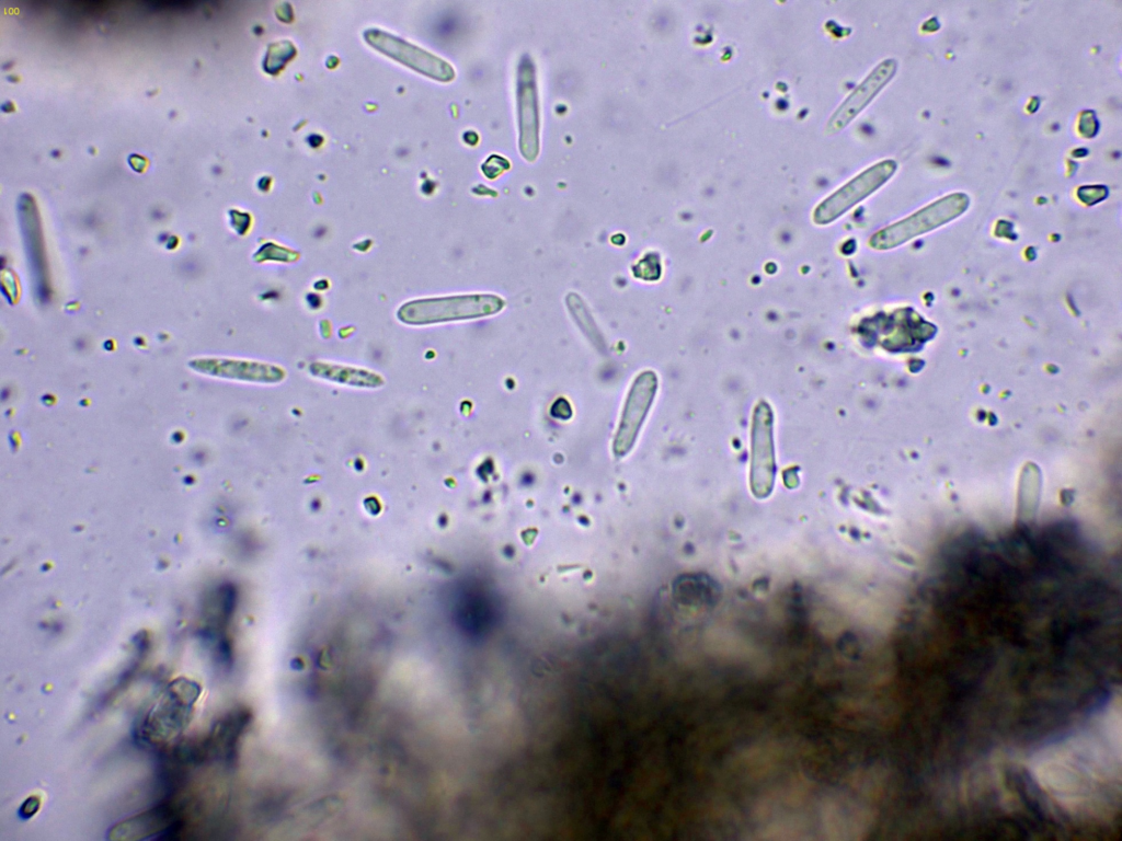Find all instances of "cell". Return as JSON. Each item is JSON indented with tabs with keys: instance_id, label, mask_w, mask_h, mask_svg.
Returning a JSON list of instances; mask_svg holds the SVG:
<instances>
[{
	"instance_id": "6da1fadb",
	"label": "cell",
	"mask_w": 1122,
	"mask_h": 841,
	"mask_svg": "<svg viewBox=\"0 0 1122 841\" xmlns=\"http://www.w3.org/2000/svg\"><path fill=\"white\" fill-rule=\"evenodd\" d=\"M1038 787L1065 811L1106 819L1122 792V706L1117 692L1087 719L1028 759Z\"/></svg>"
},
{
	"instance_id": "7a4b0ae2",
	"label": "cell",
	"mask_w": 1122,
	"mask_h": 841,
	"mask_svg": "<svg viewBox=\"0 0 1122 841\" xmlns=\"http://www.w3.org/2000/svg\"><path fill=\"white\" fill-rule=\"evenodd\" d=\"M969 201L970 199L964 193L950 194L914 215L878 231L871 237L869 244L877 250L897 246L955 219L966 210Z\"/></svg>"
},
{
	"instance_id": "3957f363",
	"label": "cell",
	"mask_w": 1122,
	"mask_h": 841,
	"mask_svg": "<svg viewBox=\"0 0 1122 841\" xmlns=\"http://www.w3.org/2000/svg\"><path fill=\"white\" fill-rule=\"evenodd\" d=\"M777 474L774 413L767 401L756 403L751 424L749 488L756 499L768 498Z\"/></svg>"
},
{
	"instance_id": "277c9868",
	"label": "cell",
	"mask_w": 1122,
	"mask_h": 841,
	"mask_svg": "<svg viewBox=\"0 0 1122 841\" xmlns=\"http://www.w3.org/2000/svg\"><path fill=\"white\" fill-rule=\"evenodd\" d=\"M503 306V300L493 295L436 298L407 304L400 318L409 323H432L485 316L499 312Z\"/></svg>"
},
{
	"instance_id": "5b68a950",
	"label": "cell",
	"mask_w": 1122,
	"mask_h": 841,
	"mask_svg": "<svg viewBox=\"0 0 1122 841\" xmlns=\"http://www.w3.org/2000/svg\"><path fill=\"white\" fill-rule=\"evenodd\" d=\"M895 170L896 162L893 160H884L868 168L818 204L813 212V221L821 226L833 222L884 184Z\"/></svg>"
},
{
	"instance_id": "8992f818",
	"label": "cell",
	"mask_w": 1122,
	"mask_h": 841,
	"mask_svg": "<svg viewBox=\"0 0 1122 841\" xmlns=\"http://www.w3.org/2000/svg\"><path fill=\"white\" fill-rule=\"evenodd\" d=\"M656 390L657 378L654 372L644 371L636 379L630 389L616 436L615 451L617 454H625L632 446L652 405Z\"/></svg>"
},
{
	"instance_id": "52a82bcc",
	"label": "cell",
	"mask_w": 1122,
	"mask_h": 841,
	"mask_svg": "<svg viewBox=\"0 0 1122 841\" xmlns=\"http://www.w3.org/2000/svg\"><path fill=\"white\" fill-rule=\"evenodd\" d=\"M896 71V61L883 60L849 94L834 112L827 124V133H836L848 125L891 80Z\"/></svg>"
},
{
	"instance_id": "ba28073f",
	"label": "cell",
	"mask_w": 1122,
	"mask_h": 841,
	"mask_svg": "<svg viewBox=\"0 0 1122 841\" xmlns=\"http://www.w3.org/2000/svg\"><path fill=\"white\" fill-rule=\"evenodd\" d=\"M251 715L244 708H238L219 719L213 728L210 737L205 740L209 753L217 754L231 767L238 754L239 738L249 725Z\"/></svg>"
},
{
	"instance_id": "9c48e42d",
	"label": "cell",
	"mask_w": 1122,
	"mask_h": 841,
	"mask_svg": "<svg viewBox=\"0 0 1122 841\" xmlns=\"http://www.w3.org/2000/svg\"><path fill=\"white\" fill-rule=\"evenodd\" d=\"M178 814L175 806L170 800H164L146 813L113 827L110 833L112 837L121 833L119 839H123L125 834H130L128 839H141L144 836L157 832L162 834L171 823L180 818Z\"/></svg>"
},
{
	"instance_id": "30bf717a",
	"label": "cell",
	"mask_w": 1122,
	"mask_h": 841,
	"mask_svg": "<svg viewBox=\"0 0 1122 841\" xmlns=\"http://www.w3.org/2000/svg\"><path fill=\"white\" fill-rule=\"evenodd\" d=\"M41 807V798L37 795H31L20 806L18 815L21 819L26 820L32 818Z\"/></svg>"
}]
</instances>
